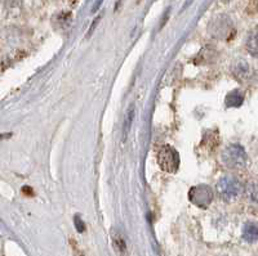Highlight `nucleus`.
<instances>
[{
	"label": "nucleus",
	"instance_id": "f257e3e1",
	"mask_svg": "<svg viewBox=\"0 0 258 256\" xmlns=\"http://www.w3.org/2000/svg\"><path fill=\"white\" fill-rule=\"evenodd\" d=\"M244 192V188L241 186L240 181L234 177H223L218 181L216 186V193L223 202L231 204L235 202Z\"/></svg>",
	"mask_w": 258,
	"mask_h": 256
},
{
	"label": "nucleus",
	"instance_id": "f03ea898",
	"mask_svg": "<svg viewBox=\"0 0 258 256\" xmlns=\"http://www.w3.org/2000/svg\"><path fill=\"white\" fill-rule=\"evenodd\" d=\"M222 162L229 169L241 170L248 165V154L240 144H230L222 152Z\"/></svg>",
	"mask_w": 258,
	"mask_h": 256
},
{
	"label": "nucleus",
	"instance_id": "7ed1b4c3",
	"mask_svg": "<svg viewBox=\"0 0 258 256\" xmlns=\"http://www.w3.org/2000/svg\"><path fill=\"white\" fill-rule=\"evenodd\" d=\"M156 160L161 170L167 173H176L179 167L178 152L170 146H163L156 153Z\"/></svg>",
	"mask_w": 258,
	"mask_h": 256
},
{
	"label": "nucleus",
	"instance_id": "20e7f679",
	"mask_svg": "<svg viewBox=\"0 0 258 256\" xmlns=\"http://www.w3.org/2000/svg\"><path fill=\"white\" fill-rule=\"evenodd\" d=\"M190 201L194 205H197L199 207H208L211 205L212 200H213V191L211 187L200 184V186L194 187L190 191Z\"/></svg>",
	"mask_w": 258,
	"mask_h": 256
},
{
	"label": "nucleus",
	"instance_id": "39448f33",
	"mask_svg": "<svg viewBox=\"0 0 258 256\" xmlns=\"http://www.w3.org/2000/svg\"><path fill=\"white\" fill-rule=\"evenodd\" d=\"M245 47L250 55L258 58V27H254V29L248 34V38H246L245 41Z\"/></svg>",
	"mask_w": 258,
	"mask_h": 256
},
{
	"label": "nucleus",
	"instance_id": "423d86ee",
	"mask_svg": "<svg viewBox=\"0 0 258 256\" xmlns=\"http://www.w3.org/2000/svg\"><path fill=\"white\" fill-rule=\"evenodd\" d=\"M243 238L249 243L258 241V225L254 223H246L243 228Z\"/></svg>",
	"mask_w": 258,
	"mask_h": 256
},
{
	"label": "nucleus",
	"instance_id": "0eeeda50",
	"mask_svg": "<svg viewBox=\"0 0 258 256\" xmlns=\"http://www.w3.org/2000/svg\"><path fill=\"white\" fill-rule=\"evenodd\" d=\"M234 75L240 80H246L250 77V66L245 61H239L234 67Z\"/></svg>",
	"mask_w": 258,
	"mask_h": 256
},
{
	"label": "nucleus",
	"instance_id": "6e6552de",
	"mask_svg": "<svg viewBox=\"0 0 258 256\" xmlns=\"http://www.w3.org/2000/svg\"><path fill=\"white\" fill-rule=\"evenodd\" d=\"M111 236H112V244H114V247H115V250H116V252L119 253L120 256L125 255L126 244H125V241H124L123 237H121L117 232H114Z\"/></svg>",
	"mask_w": 258,
	"mask_h": 256
},
{
	"label": "nucleus",
	"instance_id": "1a4fd4ad",
	"mask_svg": "<svg viewBox=\"0 0 258 256\" xmlns=\"http://www.w3.org/2000/svg\"><path fill=\"white\" fill-rule=\"evenodd\" d=\"M243 101V94L239 93L238 91H234L226 97V106H227V107H239V106H241Z\"/></svg>",
	"mask_w": 258,
	"mask_h": 256
},
{
	"label": "nucleus",
	"instance_id": "9d476101",
	"mask_svg": "<svg viewBox=\"0 0 258 256\" xmlns=\"http://www.w3.org/2000/svg\"><path fill=\"white\" fill-rule=\"evenodd\" d=\"M133 117H135V107H133V106H131L129 111L126 112L125 120H124V124H123V133H124L123 138L124 139L128 137V133H129V130H131V126H132Z\"/></svg>",
	"mask_w": 258,
	"mask_h": 256
},
{
	"label": "nucleus",
	"instance_id": "9b49d317",
	"mask_svg": "<svg viewBox=\"0 0 258 256\" xmlns=\"http://www.w3.org/2000/svg\"><path fill=\"white\" fill-rule=\"evenodd\" d=\"M245 195L253 202H258V184L254 183V182L248 184L245 188Z\"/></svg>",
	"mask_w": 258,
	"mask_h": 256
},
{
	"label": "nucleus",
	"instance_id": "f8f14e48",
	"mask_svg": "<svg viewBox=\"0 0 258 256\" xmlns=\"http://www.w3.org/2000/svg\"><path fill=\"white\" fill-rule=\"evenodd\" d=\"M75 227H77L78 232H84L85 230V227H84V223H83L82 219L79 218V216H75Z\"/></svg>",
	"mask_w": 258,
	"mask_h": 256
}]
</instances>
